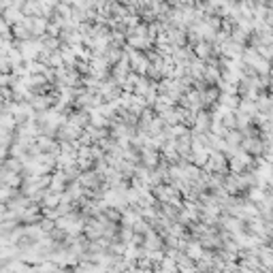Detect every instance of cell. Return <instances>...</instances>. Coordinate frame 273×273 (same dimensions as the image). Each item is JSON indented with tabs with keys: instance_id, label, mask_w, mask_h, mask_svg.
<instances>
[{
	"instance_id": "obj_1",
	"label": "cell",
	"mask_w": 273,
	"mask_h": 273,
	"mask_svg": "<svg viewBox=\"0 0 273 273\" xmlns=\"http://www.w3.org/2000/svg\"><path fill=\"white\" fill-rule=\"evenodd\" d=\"M143 247H145V250H164V247H167V243H164V239H162V237H160L156 231H147V233H145Z\"/></svg>"
},
{
	"instance_id": "obj_2",
	"label": "cell",
	"mask_w": 273,
	"mask_h": 273,
	"mask_svg": "<svg viewBox=\"0 0 273 273\" xmlns=\"http://www.w3.org/2000/svg\"><path fill=\"white\" fill-rule=\"evenodd\" d=\"M239 141H241V137L237 135V133H231V135H229V143H231V145H237Z\"/></svg>"
}]
</instances>
